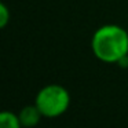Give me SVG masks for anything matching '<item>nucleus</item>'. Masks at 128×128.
I'll return each mask as SVG.
<instances>
[{"mask_svg": "<svg viewBox=\"0 0 128 128\" xmlns=\"http://www.w3.org/2000/svg\"><path fill=\"white\" fill-rule=\"evenodd\" d=\"M8 21H10V11H8L6 4L2 3L0 4V26L2 28H6Z\"/></svg>", "mask_w": 128, "mask_h": 128, "instance_id": "obj_5", "label": "nucleus"}, {"mask_svg": "<svg viewBox=\"0 0 128 128\" xmlns=\"http://www.w3.org/2000/svg\"><path fill=\"white\" fill-rule=\"evenodd\" d=\"M91 48L100 62L118 64L128 56V32L114 24L102 25L92 34Z\"/></svg>", "mask_w": 128, "mask_h": 128, "instance_id": "obj_1", "label": "nucleus"}, {"mask_svg": "<svg viewBox=\"0 0 128 128\" xmlns=\"http://www.w3.org/2000/svg\"><path fill=\"white\" fill-rule=\"evenodd\" d=\"M0 128H24L21 124L18 114L8 110H3L0 113Z\"/></svg>", "mask_w": 128, "mask_h": 128, "instance_id": "obj_4", "label": "nucleus"}, {"mask_svg": "<svg viewBox=\"0 0 128 128\" xmlns=\"http://www.w3.org/2000/svg\"><path fill=\"white\" fill-rule=\"evenodd\" d=\"M42 117H43V114H42V112L39 110V108L36 106V103L24 106L20 110V113H18V118H20V121H21V124H22L24 128L36 127L40 122Z\"/></svg>", "mask_w": 128, "mask_h": 128, "instance_id": "obj_3", "label": "nucleus"}, {"mask_svg": "<svg viewBox=\"0 0 128 128\" xmlns=\"http://www.w3.org/2000/svg\"><path fill=\"white\" fill-rule=\"evenodd\" d=\"M34 103L42 112L43 117L55 118L66 113L70 105V95L65 87L59 84H48L36 95Z\"/></svg>", "mask_w": 128, "mask_h": 128, "instance_id": "obj_2", "label": "nucleus"}]
</instances>
